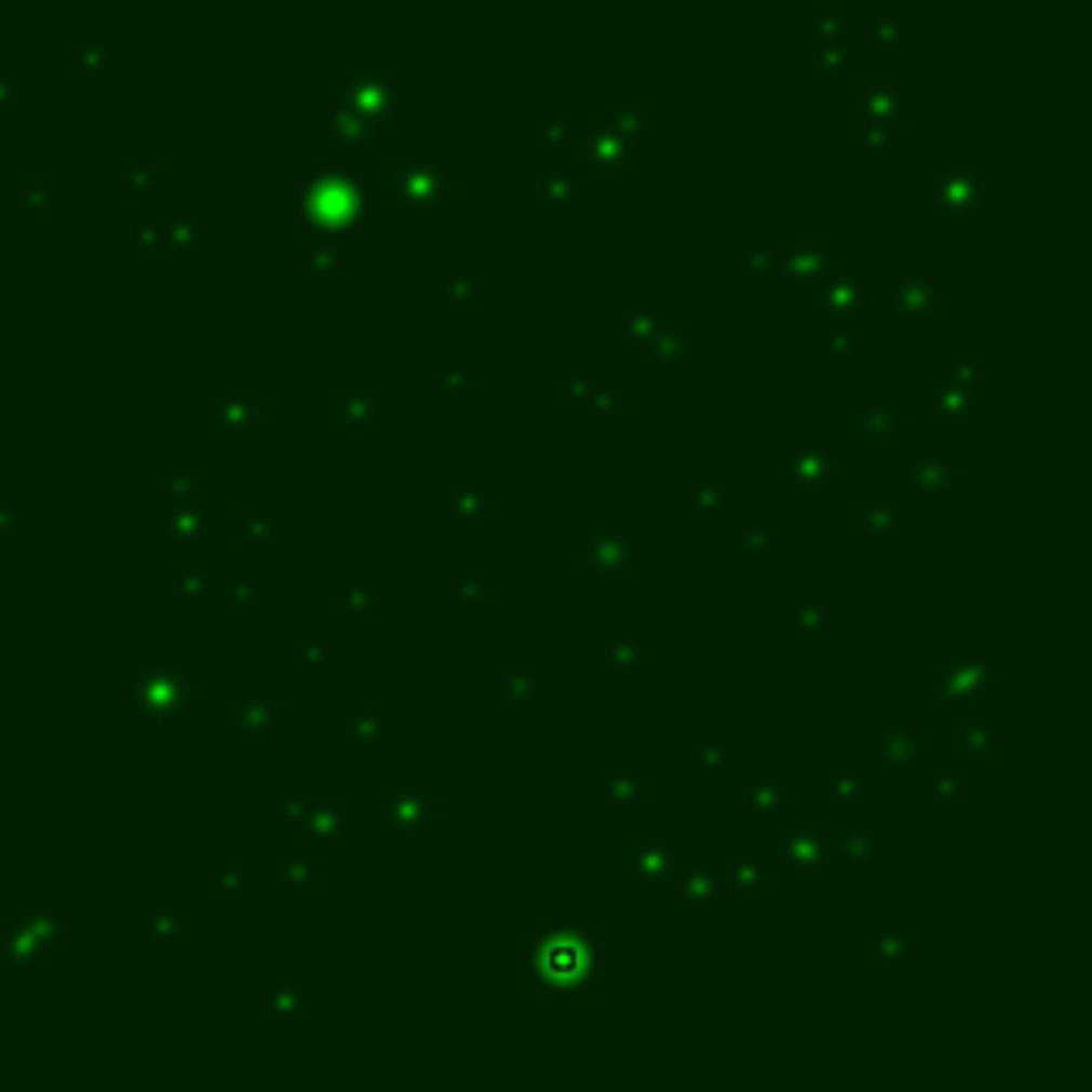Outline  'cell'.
<instances>
[{
  "mask_svg": "<svg viewBox=\"0 0 1092 1092\" xmlns=\"http://www.w3.org/2000/svg\"><path fill=\"white\" fill-rule=\"evenodd\" d=\"M606 978V947L593 926H547L529 947V995H589Z\"/></svg>",
  "mask_w": 1092,
  "mask_h": 1092,
  "instance_id": "6da1fadb",
  "label": "cell"
},
{
  "mask_svg": "<svg viewBox=\"0 0 1092 1092\" xmlns=\"http://www.w3.org/2000/svg\"><path fill=\"white\" fill-rule=\"evenodd\" d=\"M367 218V188L341 167L321 171L316 179H308L299 188V231L304 235H350L359 223Z\"/></svg>",
  "mask_w": 1092,
  "mask_h": 1092,
  "instance_id": "7a4b0ae2",
  "label": "cell"
},
{
  "mask_svg": "<svg viewBox=\"0 0 1092 1092\" xmlns=\"http://www.w3.org/2000/svg\"><path fill=\"white\" fill-rule=\"evenodd\" d=\"M934 691L943 704H986L995 691V674L978 653H960L934 674Z\"/></svg>",
  "mask_w": 1092,
  "mask_h": 1092,
  "instance_id": "3957f363",
  "label": "cell"
},
{
  "mask_svg": "<svg viewBox=\"0 0 1092 1092\" xmlns=\"http://www.w3.org/2000/svg\"><path fill=\"white\" fill-rule=\"evenodd\" d=\"M385 820L393 824V833L406 840L427 837L435 824V794L419 785V781H397L385 794Z\"/></svg>",
  "mask_w": 1092,
  "mask_h": 1092,
  "instance_id": "277c9868",
  "label": "cell"
},
{
  "mask_svg": "<svg viewBox=\"0 0 1092 1092\" xmlns=\"http://www.w3.org/2000/svg\"><path fill=\"white\" fill-rule=\"evenodd\" d=\"M585 564L597 572L602 585L623 589L632 581V538L623 529H589Z\"/></svg>",
  "mask_w": 1092,
  "mask_h": 1092,
  "instance_id": "5b68a950",
  "label": "cell"
},
{
  "mask_svg": "<svg viewBox=\"0 0 1092 1092\" xmlns=\"http://www.w3.org/2000/svg\"><path fill=\"white\" fill-rule=\"evenodd\" d=\"M781 487L785 491H837L840 461L833 453L794 448V453L781 457Z\"/></svg>",
  "mask_w": 1092,
  "mask_h": 1092,
  "instance_id": "8992f818",
  "label": "cell"
},
{
  "mask_svg": "<svg viewBox=\"0 0 1092 1092\" xmlns=\"http://www.w3.org/2000/svg\"><path fill=\"white\" fill-rule=\"evenodd\" d=\"M986 197H990V184L982 179V171L973 167H947L939 175V188H934V201L947 218H978Z\"/></svg>",
  "mask_w": 1092,
  "mask_h": 1092,
  "instance_id": "52a82bcc",
  "label": "cell"
},
{
  "mask_svg": "<svg viewBox=\"0 0 1092 1092\" xmlns=\"http://www.w3.org/2000/svg\"><path fill=\"white\" fill-rule=\"evenodd\" d=\"M833 858V840L824 837L815 824H790L785 828V837H781V866H785V875H794V879H811V875H820V866Z\"/></svg>",
  "mask_w": 1092,
  "mask_h": 1092,
  "instance_id": "ba28073f",
  "label": "cell"
},
{
  "mask_svg": "<svg viewBox=\"0 0 1092 1092\" xmlns=\"http://www.w3.org/2000/svg\"><path fill=\"white\" fill-rule=\"evenodd\" d=\"M448 197V167L415 163L397 167V214H427Z\"/></svg>",
  "mask_w": 1092,
  "mask_h": 1092,
  "instance_id": "9c48e42d",
  "label": "cell"
},
{
  "mask_svg": "<svg viewBox=\"0 0 1092 1092\" xmlns=\"http://www.w3.org/2000/svg\"><path fill=\"white\" fill-rule=\"evenodd\" d=\"M678 884H683V905L691 914L717 905L726 896V866L722 862H709V858H687L683 866H674Z\"/></svg>",
  "mask_w": 1092,
  "mask_h": 1092,
  "instance_id": "30bf717a",
  "label": "cell"
},
{
  "mask_svg": "<svg viewBox=\"0 0 1092 1092\" xmlns=\"http://www.w3.org/2000/svg\"><path fill=\"white\" fill-rule=\"evenodd\" d=\"M350 833H354V807L341 798L304 803V815L295 824V837L304 840H346Z\"/></svg>",
  "mask_w": 1092,
  "mask_h": 1092,
  "instance_id": "8fae6325",
  "label": "cell"
},
{
  "mask_svg": "<svg viewBox=\"0 0 1092 1092\" xmlns=\"http://www.w3.org/2000/svg\"><path fill=\"white\" fill-rule=\"evenodd\" d=\"M837 269H840L837 256L824 253L820 244H794V248H785V253L777 256V273L790 278V282H815V286H824Z\"/></svg>",
  "mask_w": 1092,
  "mask_h": 1092,
  "instance_id": "7c38bea8",
  "label": "cell"
},
{
  "mask_svg": "<svg viewBox=\"0 0 1092 1092\" xmlns=\"http://www.w3.org/2000/svg\"><path fill=\"white\" fill-rule=\"evenodd\" d=\"M674 866H678V853L666 840H636V845H628V871L641 884H666V879H674Z\"/></svg>",
  "mask_w": 1092,
  "mask_h": 1092,
  "instance_id": "4fadbf2b",
  "label": "cell"
},
{
  "mask_svg": "<svg viewBox=\"0 0 1092 1092\" xmlns=\"http://www.w3.org/2000/svg\"><path fill=\"white\" fill-rule=\"evenodd\" d=\"M896 440H901V419L888 406H871L853 422V444L862 453H888V448H896Z\"/></svg>",
  "mask_w": 1092,
  "mask_h": 1092,
  "instance_id": "5bb4252c",
  "label": "cell"
},
{
  "mask_svg": "<svg viewBox=\"0 0 1092 1092\" xmlns=\"http://www.w3.org/2000/svg\"><path fill=\"white\" fill-rule=\"evenodd\" d=\"M833 853L845 866H853V871H871L879 862V828H871V824H845L837 840H833Z\"/></svg>",
  "mask_w": 1092,
  "mask_h": 1092,
  "instance_id": "9a60e30c",
  "label": "cell"
},
{
  "mask_svg": "<svg viewBox=\"0 0 1092 1092\" xmlns=\"http://www.w3.org/2000/svg\"><path fill=\"white\" fill-rule=\"evenodd\" d=\"M858 525L871 534V542L875 547H896V534H901V500L892 496V491H884V496H875L871 504L858 512Z\"/></svg>",
  "mask_w": 1092,
  "mask_h": 1092,
  "instance_id": "2e32d148",
  "label": "cell"
},
{
  "mask_svg": "<svg viewBox=\"0 0 1092 1092\" xmlns=\"http://www.w3.org/2000/svg\"><path fill=\"white\" fill-rule=\"evenodd\" d=\"M260 1011H265L269 1020H278V1024H299V1020H308V1015L316 1011V999H312V990H304L299 982H278V986L260 999Z\"/></svg>",
  "mask_w": 1092,
  "mask_h": 1092,
  "instance_id": "e0dca14e",
  "label": "cell"
},
{
  "mask_svg": "<svg viewBox=\"0 0 1092 1092\" xmlns=\"http://www.w3.org/2000/svg\"><path fill=\"white\" fill-rule=\"evenodd\" d=\"M918 752H922V739H918L914 726H905V722L879 726V734H875V756L884 759L888 768H909V764L918 759Z\"/></svg>",
  "mask_w": 1092,
  "mask_h": 1092,
  "instance_id": "ac0fdd59",
  "label": "cell"
},
{
  "mask_svg": "<svg viewBox=\"0 0 1092 1092\" xmlns=\"http://www.w3.org/2000/svg\"><path fill=\"white\" fill-rule=\"evenodd\" d=\"M892 308L901 316H934L939 312V282L934 278H896Z\"/></svg>",
  "mask_w": 1092,
  "mask_h": 1092,
  "instance_id": "d6986e66",
  "label": "cell"
},
{
  "mask_svg": "<svg viewBox=\"0 0 1092 1092\" xmlns=\"http://www.w3.org/2000/svg\"><path fill=\"white\" fill-rule=\"evenodd\" d=\"M871 304V286L862 282V278H853V273H833L828 282H824V312H833V316H853V312H862Z\"/></svg>",
  "mask_w": 1092,
  "mask_h": 1092,
  "instance_id": "ffe728a7",
  "label": "cell"
},
{
  "mask_svg": "<svg viewBox=\"0 0 1092 1092\" xmlns=\"http://www.w3.org/2000/svg\"><path fill=\"white\" fill-rule=\"evenodd\" d=\"M636 354L645 359V367L666 372V367H678V363H683V354H687V337H683V329H678L674 321H662V325L653 329V337H649Z\"/></svg>",
  "mask_w": 1092,
  "mask_h": 1092,
  "instance_id": "44dd1931",
  "label": "cell"
},
{
  "mask_svg": "<svg viewBox=\"0 0 1092 1092\" xmlns=\"http://www.w3.org/2000/svg\"><path fill=\"white\" fill-rule=\"evenodd\" d=\"M448 525L453 529H491V496L478 487H461L448 500Z\"/></svg>",
  "mask_w": 1092,
  "mask_h": 1092,
  "instance_id": "7402d4cb",
  "label": "cell"
},
{
  "mask_svg": "<svg viewBox=\"0 0 1092 1092\" xmlns=\"http://www.w3.org/2000/svg\"><path fill=\"white\" fill-rule=\"evenodd\" d=\"M534 197H538V205H547L551 214H568V210L581 201V184H577V175L568 167H555L534 184Z\"/></svg>",
  "mask_w": 1092,
  "mask_h": 1092,
  "instance_id": "603a6c76",
  "label": "cell"
},
{
  "mask_svg": "<svg viewBox=\"0 0 1092 1092\" xmlns=\"http://www.w3.org/2000/svg\"><path fill=\"white\" fill-rule=\"evenodd\" d=\"M952 483H956V461H952V453H922V457L914 461V487H918L922 496H947Z\"/></svg>",
  "mask_w": 1092,
  "mask_h": 1092,
  "instance_id": "cb8c5ba5",
  "label": "cell"
},
{
  "mask_svg": "<svg viewBox=\"0 0 1092 1092\" xmlns=\"http://www.w3.org/2000/svg\"><path fill=\"white\" fill-rule=\"evenodd\" d=\"M930 410H934V422H939V427H956V422H965L973 415V389H965L960 380L947 376V380L934 389Z\"/></svg>",
  "mask_w": 1092,
  "mask_h": 1092,
  "instance_id": "d4e9b609",
  "label": "cell"
},
{
  "mask_svg": "<svg viewBox=\"0 0 1092 1092\" xmlns=\"http://www.w3.org/2000/svg\"><path fill=\"white\" fill-rule=\"evenodd\" d=\"M999 752V734L990 722H965L960 734H956V759H969V764H990Z\"/></svg>",
  "mask_w": 1092,
  "mask_h": 1092,
  "instance_id": "484cf974",
  "label": "cell"
},
{
  "mask_svg": "<svg viewBox=\"0 0 1092 1092\" xmlns=\"http://www.w3.org/2000/svg\"><path fill=\"white\" fill-rule=\"evenodd\" d=\"M376 422V397L372 393H341L334 402V427L346 435H363Z\"/></svg>",
  "mask_w": 1092,
  "mask_h": 1092,
  "instance_id": "4316f807",
  "label": "cell"
},
{
  "mask_svg": "<svg viewBox=\"0 0 1092 1092\" xmlns=\"http://www.w3.org/2000/svg\"><path fill=\"white\" fill-rule=\"evenodd\" d=\"M448 589H453L457 606L478 610V606L491 602V572L487 568H453L448 572Z\"/></svg>",
  "mask_w": 1092,
  "mask_h": 1092,
  "instance_id": "83f0119b",
  "label": "cell"
},
{
  "mask_svg": "<svg viewBox=\"0 0 1092 1092\" xmlns=\"http://www.w3.org/2000/svg\"><path fill=\"white\" fill-rule=\"evenodd\" d=\"M764 888H768V871L759 866L756 858H730L726 862V896L752 901Z\"/></svg>",
  "mask_w": 1092,
  "mask_h": 1092,
  "instance_id": "f1b7e54d",
  "label": "cell"
},
{
  "mask_svg": "<svg viewBox=\"0 0 1092 1092\" xmlns=\"http://www.w3.org/2000/svg\"><path fill=\"white\" fill-rule=\"evenodd\" d=\"M240 734L244 739H253V743H269V739H278V704L273 700H260L253 696L244 709H240Z\"/></svg>",
  "mask_w": 1092,
  "mask_h": 1092,
  "instance_id": "f546056e",
  "label": "cell"
},
{
  "mask_svg": "<svg viewBox=\"0 0 1092 1092\" xmlns=\"http://www.w3.org/2000/svg\"><path fill=\"white\" fill-rule=\"evenodd\" d=\"M350 734H354V743H363V747H385V743L393 739V726H389V717H380L372 704H354V709H350Z\"/></svg>",
  "mask_w": 1092,
  "mask_h": 1092,
  "instance_id": "4dcf8cb0",
  "label": "cell"
},
{
  "mask_svg": "<svg viewBox=\"0 0 1092 1092\" xmlns=\"http://www.w3.org/2000/svg\"><path fill=\"white\" fill-rule=\"evenodd\" d=\"M645 781L632 772V768H623V764H610L606 768V803L610 807H641L645 803Z\"/></svg>",
  "mask_w": 1092,
  "mask_h": 1092,
  "instance_id": "1f68e13d",
  "label": "cell"
},
{
  "mask_svg": "<svg viewBox=\"0 0 1092 1092\" xmlns=\"http://www.w3.org/2000/svg\"><path fill=\"white\" fill-rule=\"evenodd\" d=\"M278 875H282V884H286L295 896H312L316 884H321V871H316V862H312L308 853L282 858V862H278Z\"/></svg>",
  "mask_w": 1092,
  "mask_h": 1092,
  "instance_id": "d6a6232c",
  "label": "cell"
},
{
  "mask_svg": "<svg viewBox=\"0 0 1092 1092\" xmlns=\"http://www.w3.org/2000/svg\"><path fill=\"white\" fill-rule=\"evenodd\" d=\"M909 956H914V939L905 930H884L875 939V965H879V973H901Z\"/></svg>",
  "mask_w": 1092,
  "mask_h": 1092,
  "instance_id": "836d02e7",
  "label": "cell"
},
{
  "mask_svg": "<svg viewBox=\"0 0 1092 1092\" xmlns=\"http://www.w3.org/2000/svg\"><path fill=\"white\" fill-rule=\"evenodd\" d=\"M781 807V785L777 781H747L743 785V815L759 824V820H772Z\"/></svg>",
  "mask_w": 1092,
  "mask_h": 1092,
  "instance_id": "e575fe53",
  "label": "cell"
},
{
  "mask_svg": "<svg viewBox=\"0 0 1092 1092\" xmlns=\"http://www.w3.org/2000/svg\"><path fill=\"white\" fill-rule=\"evenodd\" d=\"M334 606L350 619V623H376V593L367 585H341L334 593Z\"/></svg>",
  "mask_w": 1092,
  "mask_h": 1092,
  "instance_id": "d590c367",
  "label": "cell"
},
{
  "mask_svg": "<svg viewBox=\"0 0 1092 1092\" xmlns=\"http://www.w3.org/2000/svg\"><path fill=\"white\" fill-rule=\"evenodd\" d=\"M256 419H260V406H256V397H248V393H235V397H227V402L218 406V422H223V431H231V435L253 431Z\"/></svg>",
  "mask_w": 1092,
  "mask_h": 1092,
  "instance_id": "8d00e7d4",
  "label": "cell"
},
{
  "mask_svg": "<svg viewBox=\"0 0 1092 1092\" xmlns=\"http://www.w3.org/2000/svg\"><path fill=\"white\" fill-rule=\"evenodd\" d=\"M824 798H828L833 807H853V803L862 798V772H858L853 764L828 772V777H824Z\"/></svg>",
  "mask_w": 1092,
  "mask_h": 1092,
  "instance_id": "74e56055",
  "label": "cell"
},
{
  "mask_svg": "<svg viewBox=\"0 0 1092 1092\" xmlns=\"http://www.w3.org/2000/svg\"><path fill=\"white\" fill-rule=\"evenodd\" d=\"M240 538H244V547H269L273 538H278V521L269 516V512H260V508H248V512H240Z\"/></svg>",
  "mask_w": 1092,
  "mask_h": 1092,
  "instance_id": "f35d334b",
  "label": "cell"
},
{
  "mask_svg": "<svg viewBox=\"0 0 1092 1092\" xmlns=\"http://www.w3.org/2000/svg\"><path fill=\"white\" fill-rule=\"evenodd\" d=\"M662 321H666L662 312H653V308H636V312L623 321V346H628V350H641V346L653 337V329H658Z\"/></svg>",
  "mask_w": 1092,
  "mask_h": 1092,
  "instance_id": "ab89813d",
  "label": "cell"
},
{
  "mask_svg": "<svg viewBox=\"0 0 1092 1092\" xmlns=\"http://www.w3.org/2000/svg\"><path fill=\"white\" fill-rule=\"evenodd\" d=\"M474 304H478L474 282H470L466 273H457V278L444 286V308H448L453 316H470V312H474Z\"/></svg>",
  "mask_w": 1092,
  "mask_h": 1092,
  "instance_id": "60d3db41",
  "label": "cell"
},
{
  "mask_svg": "<svg viewBox=\"0 0 1092 1092\" xmlns=\"http://www.w3.org/2000/svg\"><path fill=\"white\" fill-rule=\"evenodd\" d=\"M334 269H337V248H334V244L308 248V253L295 260V273H299V278H329Z\"/></svg>",
  "mask_w": 1092,
  "mask_h": 1092,
  "instance_id": "b9f144b4",
  "label": "cell"
},
{
  "mask_svg": "<svg viewBox=\"0 0 1092 1092\" xmlns=\"http://www.w3.org/2000/svg\"><path fill=\"white\" fill-rule=\"evenodd\" d=\"M606 666L610 671H641L645 666V645L641 641H610L606 645Z\"/></svg>",
  "mask_w": 1092,
  "mask_h": 1092,
  "instance_id": "7bdbcfd3",
  "label": "cell"
},
{
  "mask_svg": "<svg viewBox=\"0 0 1092 1092\" xmlns=\"http://www.w3.org/2000/svg\"><path fill=\"white\" fill-rule=\"evenodd\" d=\"M794 628L803 641H815L824 628H828V606H815V602H798L794 606Z\"/></svg>",
  "mask_w": 1092,
  "mask_h": 1092,
  "instance_id": "ee69618b",
  "label": "cell"
},
{
  "mask_svg": "<svg viewBox=\"0 0 1092 1092\" xmlns=\"http://www.w3.org/2000/svg\"><path fill=\"white\" fill-rule=\"evenodd\" d=\"M534 691H538V678L529 666H512L504 674V700L508 704H529L534 700Z\"/></svg>",
  "mask_w": 1092,
  "mask_h": 1092,
  "instance_id": "f6af8a7d",
  "label": "cell"
},
{
  "mask_svg": "<svg viewBox=\"0 0 1092 1092\" xmlns=\"http://www.w3.org/2000/svg\"><path fill=\"white\" fill-rule=\"evenodd\" d=\"M777 547H781V538H777L772 525H747V529H743V551H747L752 560H768Z\"/></svg>",
  "mask_w": 1092,
  "mask_h": 1092,
  "instance_id": "bcb514c9",
  "label": "cell"
},
{
  "mask_svg": "<svg viewBox=\"0 0 1092 1092\" xmlns=\"http://www.w3.org/2000/svg\"><path fill=\"white\" fill-rule=\"evenodd\" d=\"M777 248H768L764 240H752L747 248H743V269L747 273H756V278H772L777 273Z\"/></svg>",
  "mask_w": 1092,
  "mask_h": 1092,
  "instance_id": "7dc6e473",
  "label": "cell"
},
{
  "mask_svg": "<svg viewBox=\"0 0 1092 1092\" xmlns=\"http://www.w3.org/2000/svg\"><path fill=\"white\" fill-rule=\"evenodd\" d=\"M726 772H730L726 747H722V743H709V747L700 752V777H704V781H722Z\"/></svg>",
  "mask_w": 1092,
  "mask_h": 1092,
  "instance_id": "c3c4849f",
  "label": "cell"
},
{
  "mask_svg": "<svg viewBox=\"0 0 1092 1092\" xmlns=\"http://www.w3.org/2000/svg\"><path fill=\"white\" fill-rule=\"evenodd\" d=\"M593 393H597V385H593V380H568L564 402H568V410H572V415H593Z\"/></svg>",
  "mask_w": 1092,
  "mask_h": 1092,
  "instance_id": "681fc988",
  "label": "cell"
},
{
  "mask_svg": "<svg viewBox=\"0 0 1092 1092\" xmlns=\"http://www.w3.org/2000/svg\"><path fill=\"white\" fill-rule=\"evenodd\" d=\"M223 597H227V606H253L256 597H260V581H256L253 572H244L240 581H231V585H227Z\"/></svg>",
  "mask_w": 1092,
  "mask_h": 1092,
  "instance_id": "f907efd6",
  "label": "cell"
},
{
  "mask_svg": "<svg viewBox=\"0 0 1092 1092\" xmlns=\"http://www.w3.org/2000/svg\"><path fill=\"white\" fill-rule=\"evenodd\" d=\"M824 354H833V359H858V354H862V341L849 334V329H837L833 337H824Z\"/></svg>",
  "mask_w": 1092,
  "mask_h": 1092,
  "instance_id": "816d5d0a",
  "label": "cell"
},
{
  "mask_svg": "<svg viewBox=\"0 0 1092 1092\" xmlns=\"http://www.w3.org/2000/svg\"><path fill=\"white\" fill-rule=\"evenodd\" d=\"M299 666H308V671H329V666H334V649H329V645H299Z\"/></svg>",
  "mask_w": 1092,
  "mask_h": 1092,
  "instance_id": "f5cc1de1",
  "label": "cell"
},
{
  "mask_svg": "<svg viewBox=\"0 0 1092 1092\" xmlns=\"http://www.w3.org/2000/svg\"><path fill=\"white\" fill-rule=\"evenodd\" d=\"M474 385V372H453V376H435L431 380V393H461Z\"/></svg>",
  "mask_w": 1092,
  "mask_h": 1092,
  "instance_id": "db71d44e",
  "label": "cell"
},
{
  "mask_svg": "<svg viewBox=\"0 0 1092 1092\" xmlns=\"http://www.w3.org/2000/svg\"><path fill=\"white\" fill-rule=\"evenodd\" d=\"M619 410H623V393L597 385V393H593V415H619Z\"/></svg>",
  "mask_w": 1092,
  "mask_h": 1092,
  "instance_id": "11a10c76",
  "label": "cell"
},
{
  "mask_svg": "<svg viewBox=\"0 0 1092 1092\" xmlns=\"http://www.w3.org/2000/svg\"><path fill=\"white\" fill-rule=\"evenodd\" d=\"M691 504H696V512H726V496L717 487H696Z\"/></svg>",
  "mask_w": 1092,
  "mask_h": 1092,
  "instance_id": "9f6ffc18",
  "label": "cell"
},
{
  "mask_svg": "<svg viewBox=\"0 0 1092 1092\" xmlns=\"http://www.w3.org/2000/svg\"><path fill=\"white\" fill-rule=\"evenodd\" d=\"M210 525H214L210 512H192V516L179 521V534H184V538H201V534H210Z\"/></svg>",
  "mask_w": 1092,
  "mask_h": 1092,
  "instance_id": "6f0895ef",
  "label": "cell"
},
{
  "mask_svg": "<svg viewBox=\"0 0 1092 1092\" xmlns=\"http://www.w3.org/2000/svg\"><path fill=\"white\" fill-rule=\"evenodd\" d=\"M978 367H982L978 359H956V376L952 380H960L965 389H978Z\"/></svg>",
  "mask_w": 1092,
  "mask_h": 1092,
  "instance_id": "680465c9",
  "label": "cell"
},
{
  "mask_svg": "<svg viewBox=\"0 0 1092 1092\" xmlns=\"http://www.w3.org/2000/svg\"><path fill=\"white\" fill-rule=\"evenodd\" d=\"M960 794V777H956V768H939V798L943 803H952Z\"/></svg>",
  "mask_w": 1092,
  "mask_h": 1092,
  "instance_id": "91938a15",
  "label": "cell"
},
{
  "mask_svg": "<svg viewBox=\"0 0 1092 1092\" xmlns=\"http://www.w3.org/2000/svg\"><path fill=\"white\" fill-rule=\"evenodd\" d=\"M278 815H282V824L295 833V824H299V815H304V798H282V803H278Z\"/></svg>",
  "mask_w": 1092,
  "mask_h": 1092,
  "instance_id": "94428289",
  "label": "cell"
},
{
  "mask_svg": "<svg viewBox=\"0 0 1092 1092\" xmlns=\"http://www.w3.org/2000/svg\"><path fill=\"white\" fill-rule=\"evenodd\" d=\"M240 884H244V871H240L235 862H227V866H223V879H218V892L231 896V892H240Z\"/></svg>",
  "mask_w": 1092,
  "mask_h": 1092,
  "instance_id": "6125c7cd",
  "label": "cell"
},
{
  "mask_svg": "<svg viewBox=\"0 0 1092 1092\" xmlns=\"http://www.w3.org/2000/svg\"><path fill=\"white\" fill-rule=\"evenodd\" d=\"M210 581H214L210 572H188V577H184V593H188V597H201V593H210Z\"/></svg>",
  "mask_w": 1092,
  "mask_h": 1092,
  "instance_id": "be15d7a7",
  "label": "cell"
}]
</instances>
